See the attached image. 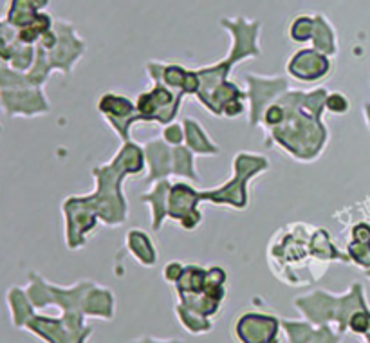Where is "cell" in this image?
Segmentation results:
<instances>
[{"mask_svg": "<svg viewBox=\"0 0 370 343\" xmlns=\"http://www.w3.org/2000/svg\"><path fill=\"white\" fill-rule=\"evenodd\" d=\"M291 117L285 114L284 123L271 131V137L298 161H312L323 152L327 143V128L321 123V114L307 112L291 105Z\"/></svg>", "mask_w": 370, "mask_h": 343, "instance_id": "1", "label": "cell"}, {"mask_svg": "<svg viewBox=\"0 0 370 343\" xmlns=\"http://www.w3.org/2000/svg\"><path fill=\"white\" fill-rule=\"evenodd\" d=\"M267 167H269V162H267V158H264V156L249 152L237 153V158L233 161V168L237 172L235 179L226 186H221L217 192H203V194L199 192V199H208L213 204H231L235 208H246L248 206L246 190L235 188V186H246V183L253 176L260 174Z\"/></svg>", "mask_w": 370, "mask_h": 343, "instance_id": "2", "label": "cell"}, {"mask_svg": "<svg viewBox=\"0 0 370 343\" xmlns=\"http://www.w3.org/2000/svg\"><path fill=\"white\" fill-rule=\"evenodd\" d=\"M287 71L293 78L303 83H311L325 78L330 72V60L318 49H302L289 60Z\"/></svg>", "mask_w": 370, "mask_h": 343, "instance_id": "3", "label": "cell"}, {"mask_svg": "<svg viewBox=\"0 0 370 343\" xmlns=\"http://www.w3.org/2000/svg\"><path fill=\"white\" fill-rule=\"evenodd\" d=\"M49 4V0H11L8 9V24L13 27L29 26L40 9Z\"/></svg>", "mask_w": 370, "mask_h": 343, "instance_id": "4", "label": "cell"}, {"mask_svg": "<svg viewBox=\"0 0 370 343\" xmlns=\"http://www.w3.org/2000/svg\"><path fill=\"white\" fill-rule=\"evenodd\" d=\"M168 192H170V185L167 181L161 179L158 185L153 186V190L150 194L141 195V201L149 203L150 208H152V230L158 231L162 226V221L168 213V201L165 203Z\"/></svg>", "mask_w": 370, "mask_h": 343, "instance_id": "5", "label": "cell"}, {"mask_svg": "<svg viewBox=\"0 0 370 343\" xmlns=\"http://www.w3.org/2000/svg\"><path fill=\"white\" fill-rule=\"evenodd\" d=\"M316 29L314 36H312V42H314V49H318L320 53L327 54V56H333L336 54L338 47H336V35L333 31V26L327 22V18L323 15H316Z\"/></svg>", "mask_w": 370, "mask_h": 343, "instance_id": "6", "label": "cell"}, {"mask_svg": "<svg viewBox=\"0 0 370 343\" xmlns=\"http://www.w3.org/2000/svg\"><path fill=\"white\" fill-rule=\"evenodd\" d=\"M185 137L188 140L190 149L195 150L197 153H203V156H208V153H217L219 149L215 144L210 141L206 134L203 132V126L199 125L194 119H186L185 122Z\"/></svg>", "mask_w": 370, "mask_h": 343, "instance_id": "7", "label": "cell"}, {"mask_svg": "<svg viewBox=\"0 0 370 343\" xmlns=\"http://www.w3.org/2000/svg\"><path fill=\"white\" fill-rule=\"evenodd\" d=\"M126 246L132 249L135 257L140 258V262L143 264H153L155 258V251H153V244L150 242V239L141 230H131V233L126 235Z\"/></svg>", "mask_w": 370, "mask_h": 343, "instance_id": "8", "label": "cell"}, {"mask_svg": "<svg viewBox=\"0 0 370 343\" xmlns=\"http://www.w3.org/2000/svg\"><path fill=\"white\" fill-rule=\"evenodd\" d=\"M167 143H162L161 140H153L150 141V143L144 144V150H146V153H150V156H158V158H161L162 153H167V158H171V149H167L165 147ZM171 172V165L170 162H162V161H155L152 162V168H150V179L155 181V179H165V177L168 176Z\"/></svg>", "mask_w": 370, "mask_h": 343, "instance_id": "9", "label": "cell"}, {"mask_svg": "<svg viewBox=\"0 0 370 343\" xmlns=\"http://www.w3.org/2000/svg\"><path fill=\"white\" fill-rule=\"evenodd\" d=\"M171 172H176V176H188L190 179H197L194 167V156L190 153L188 149L176 147L171 150Z\"/></svg>", "mask_w": 370, "mask_h": 343, "instance_id": "10", "label": "cell"}, {"mask_svg": "<svg viewBox=\"0 0 370 343\" xmlns=\"http://www.w3.org/2000/svg\"><path fill=\"white\" fill-rule=\"evenodd\" d=\"M316 29L314 17H307V15H300L291 22L289 27V36L291 40L298 42V44H305V42L312 40Z\"/></svg>", "mask_w": 370, "mask_h": 343, "instance_id": "11", "label": "cell"}, {"mask_svg": "<svg viewBox=\"0 0 370 343\" xmlns=\"http://www.w3.org/2000/svg\"><path fill=\"white\" fill-rule=\"evenodd\" d=\"M348 99L347 96H343L342 92H330L325 98V108L333 114H345L348 110Z\"/></svg>", "mask_w": 370, "mask_h": 343, "instance_id": "12", "label": "cell"}, {"mask_svg": "<svg viewBox=\"0 0 370 343\" xmlns=\"http://www.w3.org/2000/svg\"><path fill=\"white\" fill-rule=\"evenodd\" d=\"M162 137H165L167 144H174V147H177V144H180V141L185 140V131H183L179 125H170L165 128Z\"/></svg>", "mask_w": 370, "mask_h": 343, "instance_id": "13", "label": "cell"}, {"mask_svg": "<svg viewBox=\"0 0 370 343\" xmlns=\"http://www.w3.org/2000/svg\"><path fill=\"white\" fill-rule=\"evenodd\" d=\"M352 240L354 242H370V226L361 222L352 228Z\"/></svg>", "mask_w": 370, "mask_h": 343, "instance_id": "14", "label": "cell"}, {"mask_svg": "<svg viewBox=\"0 0 370 343\" xmlns=\"http://www.w3.org/2000/svg\"><path fill=\"white\" fill-rule=\"evenodd\" d=\"M351 327L354 333H365L369 329V318L363 312H356V315L351 318Z\"/></svg>", "mask_w": 370, "mask_h": 343, "instance_id": "15", "label": "cell"}, {"mask_svg": "<svg viewBox=\"0 0 370 343\" xmlns=\"http://www.w3.org/2000/svg\"><path fill=\"white\" fill-rule=\"evenodd\" d=\"M183 271H185V267L180 266V264H168L165 275H167L168 280H177V278H180Z\"/></svg>", "mask_w": 370, "mask_h": 343, "instance_id": "16", "label": "cell"}]
</instances>
